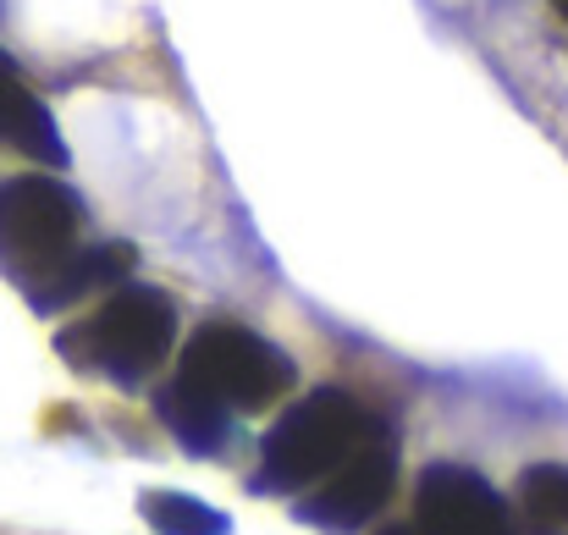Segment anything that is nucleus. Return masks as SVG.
<instances>
[{"instance_id":"f257e3e1","label":"nucleus","mask_w":568,"mask_h":535,"mask_svg":"<svg viewBox=\"0 0 568 535\" xmlns=\"http://www.w3.org/2000/svg\"><path fill=\"white\" fill-rule=\"evenodd\" d=\"M178 343V304L150 282H116L83 321L55 337V354L111 386H144Z\"/></svg>"},{"instance_id":"f03ea898","label":"nucleus","mask_w":568,"mask_h":535,"mask_svg":"<svg viewBox=\"0 0 568 535\" xmlns=\"http://www.w3.org/2000/svg\"><path fill=\"white\" fill-rule=\"evenodd\" d=\"M376 431H381V420L348 386H315L293 408H282V420L265 431L254 486L260 492H287V497L293 492H310L321 475H332Z\"/></svg>"},{"instance_id":"7ed1b4c3","label":"nucleus","mask_w":568,"mask_h":535,"mask_svg":"<svg viewBox=\"0 0 568 535\" xmlns=\"http://www.w3.org/2000/svg\"><path fill=\"white\" fill-rule=\"evenodd\" d=\"M83 249V199L61 178H0V271L39 304V293Z\"/></svg>"},{"instance_id":"20e7f679","label":"nucleus","mask_w":568,"mask_h":535,"mask_svg":"<svg viewBox=\"0 0 568 535\" xmlns=\"http://www.w3.org/2000/svg\"><path fill=\"white\" fill-rule=\"evenodd\" d=\"M178 375L193 381L199 392H210L232 414H260L298 386V364L271 337L237 321H204L178 359Z\"/></svg>"},{"instance_id":"39448f33","label":"nucleus","mask_w":568,"mask_h":535,"mask_svg":"<svg viewBox=\"0 0 568 535\" xmlns=\"http://www.w3.org/2000/svg\"><path fill=\"white\" fill-rule=\"evenodd\" d=\"M392 486H397V442L381 425L376 436L365 447H354L332 475H321L310 492L293 497V519H304L326 535H354L392 503Z\"/></svg>"},{"instance_id":"423d86ee","label":"nucleus","mask_w":568,"mask_h":535,"mask_svg":"<svg viewBox=\"0 0 568 535\" xmlns=\"http://www.w3.org/2000/svg\"><path fill=\"white\" fill-rule=\"evenodd\" d=\"M414 535H519V519L480 470L442 458L414 486Z\"/></svg>"},{"instance_id":"0eeeda50","label":"nucleus","mask_w":568,"mask_h":535,"mask_svg":"<svg viewBox=\"0 0 568 535\" xmlns=\"http://www.w3.org/2000/svg\"><path fill=\"white\" fill-rule=\"evenodd\" d=\"M0 150L28 155L39 166H67V144H61L55 117L17 72H0Z\"/></svg>"},{"instance_id":"6e6552de","label":"nucleus","mask_w":568,"mask_h":535,"mask_svg":"<svg viewBox=\"0 0 568 535\" xmlns=\"http://www.w3.org/2000/svg\"><path fill=\"white\" fill-rule=\"evenodd\" d=\"M155 420L189 447L193 458H204V453H221L226 442H232V408H221L210 392H199L193 381L183 375H172L166 386H155Z\"/></svg>"},{"instance_id":"1a4fd4ad","label":"nucleus","mask_w":568,"mask_h":535,"mask_svg":"<svg viewBox=\"0 0 568 535\" xmlns=\"http://www.w3.org/2000/svg\"><path fill=\"white\" fill-rule=\"evenodd\" d=\"M139 265V254H133V243H83L72 260H67V271L39 293V315H55V310H67V304H78V299H89L94 287H116V282H128V271Z\"/></svg>"},{"instance_id":"9d476101","label":"nucleus","mask_w":568,"mask_h":535,"mask_svg":"<svg viewBox=\"0 0 568 535\" xmlns=\"http://www.w3.org/2000/svg\"><path fill=\"white\" fill-rule=\"evenodd\" d=\"M139 514L155 535H232V519L189 492H144Z\"/></svg>"},{"instance_id":"9b49d317","label":"nucleus","mask_w":568,"mask_h":535,"mask_svg":"<svg viewBox=\"0 0 568 535\" xmlns=\"http://www.w3.org/2000/svg\"><path fill=\"white\" fill-rule=\"evenodd\" d=\"M519 503L536 525L568 531V464H530L519 475Z\"/></svg>"},{"instance_id":"f8f14e48","label":"nucleus","mask_w":568,"mask_h":535,"mask_svg":"<svg viewBox=\"0 0 568 535\" xmlns=\"http://www.w3.org/2000/svg\"><path fill=\"white\" fill-rule=\"evenodd\" d=\"M381 535H414V525H386Z\"/></svg>"},{"instance_id":"ddd939ff","label":"nucleus","mask_w":568,"mask_h":535,"mask_svg":"<svg viewBox=\"0 0 568 535\" xmlns=\"http://www.w3.org/2000/svg\"><path fill=\"white\" fill-rule=\"evenodd\" d=\"M552 11H558V17H564V22H568V0H552Z\"/></svg>"},{"instance_id":"4468645a","label":"nucleus","mask_w":568,"mask_h":535,"mask_svg":"<svg viewBox=\"0 0 568 535\" xmlns=\"http://www.w3.org/2000/svg\"><path fill=\"white\" fill-rule=\"evenodd\" d=\"M0 72H17V67H11V55H6V50H0Z\"/></svg>"}]
</instances>
